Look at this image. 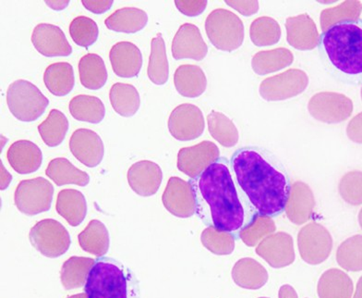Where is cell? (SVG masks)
Segmentation results:
<instances>
[{"instance_id": "6", "label": "cell", "mask_w": 362, "mask_h": 298, "mask_svg": "<svg viewBox=\"0 0 362 298\" xmlns=\"http://www.w3.org/2000/svg\"><path fill=\"white\" fill-rule=\"evenodd\" d=\"M205 31L217 50L232 52L241 47L244 40L243 21L233 12L218 8L208 15Z\"/></svg>"}, {"instance_id": "55", "label": "cell", "mask_w": 362, "mask_h": 298, "mask_svg": "<svg viewBox=\"0 0 362 298\" xmlns=\"http://www.w3.org/2000/svg\"><path fill=\"white\" fill-rule=\"evenodd\" d=\"M358 224H360V227L362 229V209L361 210L360 213H358Z\"/></svg>"}, {"instance_id": "57", "label": "cell", "mask_w": 362, "mask_h": 298, "mask_svg": "<svg viewBox=\"0 0 362 298\" xmlns=\"http://www.w3.org/2000/svg\"><path fill=\"white\" fill-rule=\"evenodd\" d=\"M260 298H267V297H260Z\"/></svg>"}, {"instance_id": "17", "label": "cell", "mask_w": 362, "mask_h": 298, "mask_svg": "<svg viewBox=\"0 0 362 298\" xmlns=\"http://www.w3.org/2000/svg\"><path fill=\"white\" fill-rule=\"evenodd\" d=\"M32 43L41 55L48 58L68 57L72 53V47L64 32L54 24H38L33 32Z\"/></svg>"}, {"instance_id": "21", "label": "cell", "mask_w": 362, "mask_h": 298, "mask_svg": "<svg viewBox=\"0 0 362 298\" xmlns=\"http://www.w3.org/2000/svg\"><path fill=\"white\" fill-rule=\"evenodd\" d=\"M315 207V195L310 186L303 182L294 183L285 207L289 221L296 225L306 224L312 218Z\"/></svg>"}, {"instance_id": "49", "label": "cell", "mask_w": 362, "mask_h": 298, "mask_svg": "<svg viewBox=\"0 0 362 298\" xmlns=\"http://www.w3.org/2000/svg\"><path fill=\"white\" fill-rule=\"evenodd\" d=\"M229 7L233 8L244 16H252L259 11L258 1H226Z\"/></svg>"}, {"instance_id": "47", "label": "cell", "mask_w": 362, "mask_h": 298, "mask_svg": "<svg viewBox=\"0 0 362 298\" xmlns=\"http://www.w3.org/2000/svg\"><path fill=\"white\" fill-rule=\"evenodd\" d=\"M175 5L181 13L189 17H196L203 13L207 7V1H184L176 0Z\"/></svg>"}, {"instance_id": "2", "label": "cell", "mask_w": 362, "mask_h": 298, "mask_svg": "<svg viewBox=\"0 0 362 298\" xmlns=\"http://www.w3.org/2000/svg\"><path fill=\"white\" fill-rule=\"evenodd\" d=\"M196 213L207 227L220 231H240L245 210L232 179L228 159H219L197 178L191 180Z\"/></svg>"}, {"instance_id": "11", "label": "cell", "mask_w": 362, "mask_h": 298, "mask_svg": "<svg viewBox=\"0 0 362 298\" xmlns=\"http://www.w3.org/2000/svg\"><path fill=\"white\" fill-rule=\"evenodd\" d=\"M353 102L348 96L334 92H322L313 96L308 110L313 118L325 123L345 122L353 113Z\"/></svg>"}, {"instance_id": "32", "label": "cell", "mask_w": 362, "mask_h": 298, "mask_svg": "<svg viewBox=\"0 0 362 298\" xmlns=\"http://www.w3.org/2000/svg\"><path fill=\"white\" fill-rule=\"evenodd\" d=\"M79 75L81 84L90 90L101 89L108 77L104 60L93 53L87 54L80 59Z\"/></svg>"}, {"instance_id": "43", "label": "cell", "mask_w": 362, "mask_h": 298, "mask_svg": "<svg viewBox=\"0 0 362 298\" xmlns=\"http://www.w3.org/2000/svg\"><path fill=\"white\" fill-rule=\"evenodd\" d=\"M202 243L208 251L218 256L230 255L235 249V237L229 231L208 227L202 233Z\"/></svg>"}, {"instance_id": "29", "label": "cell", "mask_w": 362, "mask_h": 298, "mask_svg": "<svg viewBox=\"0 0 362 298\" xmlns=\"http://www.w3.org/2000/svg\"><path fill=\"white\" fill-rule=\"evenodd\" d=\"M44 83L48 91L56 96H65L74 89V68L68 62L53 63L45 69Z\"/></svg>"}, {"instance_id": "44", "label": "cell", "mask_w": 362, "mask_h": 298, "mask_svg": "<svg viewBox=\"0 0 362 298\" xmlns=\"http://www.w3.org/2000/svg\"><path fill=\"white\" fill-rule=\"evenodd\" d=\"M69 35L79 47H89L98 41L99 28L98 23L90 18L78 16L69 25Z\"/></svg>"}, {"instance_id": "20", "label": "cell", "mask_w": 362, "mask_h": 298, "mask_svg": "<svg viewBox=\"0 0 362 298\" xmlns=\"http://www.w3.org/2000/svg\"><path fill=\"white\" fill-rule=\"evenodd\" d=\"M286 39L298 50H312L319 46L320 34L312 18L306 13L289 17L286 22Z\"/></svg>"}, {"instance_id": "4", "label": "cell", "mask_w": 362, "mask_h": 298, "mask_svg": "<svg viewBox=\"0 0 362 298\" xmlns=\"http://www.w3.org/2000/svg\"><path fill=\"white\" fill-rule=\"evenodd\" d=\"M329 62L343 74H362V28L357 23L331 27L321 36Z\"/></svg>"}, {"instance_id": "30", "label": "cell", "mask_w": 362, "mask_h": 298, "mask_svg": "<svg viewBox=\"0 0 362 298\" xmlns=\"http://www.w3.org/2000/svg\"><path fill=\"white\" fill-rule=\"evenodd\" d=\"M317 292L320 298H351L353 282L342 270L330 269L322 273Z\"/></svg>"}, {"instance_id": "31", "label": "cell", "mask_w": 362, "mask_h": 298, "mask_svg": "<svg viewBox=\"0 0 362 298\" xmlns=\"http://www.w3.org/2000/svg\"><path fill=\"white\" fill-rule=\"evenodd\" d=\"M81 248L100 258L107 254L110 239L107 227L100 221L93 219L78 236Z\"/></svg>"}, {"instance_id": "28", "label": "cell", "mask_w": 362, "mask_h": 298, "mask_svg": "<svg viewBox=\"0 0 362 298\" xmlns=\"http://www.w3.org/2000/svg\"><path fill=\"white\" fill-rule=\"evenodd\" d=\"M45 174L57 186L76 185L83 188L90 183L89 174L75 167L65 158L52 159L48 164Z\"/></svg>"}, {"instance_id": "3", "label": "cell", "mask_w": 362, "mask_h": 298, "mask_svg": "<svg viewBox=\"0 0 362 298\" xmlns=\"http://www.w3.org/2000/svg\"><path fill=\"white\" fill-rule=\"evenodd\" d=\"M87 298H141L140 284L129 268L112 258H96L87 275Z\"/></svg>"}, {"instance_id": "51", "label": "cell", "mask_w": 362, "mask_h": 298, "mask_svg": "<svg viewBox=\"0 0 362 298\" xmlns=\"http://www.w3.org/2000/svg\"><path fill=\"white\" fill-rule=\"evenodd\" d=\"M279 298H298L297 292L291 285H285L280 288Z\"/></svg>"}, {"instance_id": "46", "label": "cell", "mask_w": 362, "mask_h": 298, "mask_svg": "<svg viewBox=\"0 0 362 298\" xmlns=\"http://www.w3.org/2000/svg\"><path fill=\"white\" fill-rule=\"evenodd\" d=\"M95 260H90L86 258L74 257L64 264L63 267V282L66 285H74L76 282L75 276L80 277L81 281L86 285L87 275H88L90 267L95 263Z\"/></svg>"}, {"instance_id": "39", "label": "cell", "mask_w": 362, "mask_h": 298, "mask_svg": "<svg viewBox=\"0 0 362 298\" xmlns=\"http://www.w3.org/2000/svg\"><path fill=\"white\" fill-rule=\"evenodd\" d=\"M208 128L214 139L223 147H232L238 142V131L236 125L228 116L217 111H211L207 116Z\"/></svg>"}, {"instance_id": "18", "label": "cell", "mask_w": 362, "mask_h": 298, "mask_svg": "<svg viewBox=\"0 0 362 298\" xmlns=\"http://www.w3.org/2000/svg\"><path fill=\"white\" fill-rule=\"evenodd\" d=\"M208 47L200 29L194 24H182L172 42V55L177 60L192 59L200 62L206 57Z\"/></svg>"}, {"instance_id": "25", "label": "cell", "mask_w": 362, "mask_h": 298, "mask_svg": "<svg viewBox=\"0 0 362 298\" xmlns=\"http://www.w3.org/2000/svg\"><path fill=\"white\" fill-rule=\"evenodd\" d=\"M174 84L181 96L195 98L206 90L207 79L199 66L186 64L180 66L175 71Z\"/></svg>"}, {"instance_id": "45", "label": "cell", "mask_w": 362, "mask_h": 298, "mask_svg": "<svg viewBox=\"0 0 362 298\" xmlns=\"http://www.w3.org/2000/svg\"><path fill=\"white\" fill-rule=\"evenodd\" d=\"M341 197L352 206L362 204V171H353L345 174L339 186Z\"/></svg>"}, {"instance_id": "52", "label": "cell", "mask_w": 362, "mask_h": 298, "mask_svg": "<svg viewBox=\"0 0 362 298\" xmlns=\"http://www.w3.org/2000/svg\"><path fill=\"white\" fill-rule=\"evenodd\" d=\"M12 176L10 173L4 167V164L1 162V190H6L8 186L11 185Z\"/></svg>"}, {"instance_id": "22", "label": "cell", "mask_w": 362, "mask_h": 298, "mask_svg": "<svg viewBox=\"0 0 362 298\" xmlns=\"http://www.w3.org/2000/svg\"><path fill=\"white\" fill-rule=\"evenodd\" d=\"M110 59L115 74L122 78L137 76L143 67V54L132 42H119L114 45Z\"/></svg>"}, {"instance_id": "53", "label": "cell", "mask_w": 362, "mask_h": 298, "mask_svg": "<svg viewBox=\"0 0 362 298\" xmlns=\"http://www.w3.org/2000/svg\"><path fill=\"white\" fill-rule=\"evenodd\" d=\"M45 2L48 7L57 11L65 10L69 4V1H68V0H65V1H49V0H47V1Z\"/></svg>"}, {"instance_id": "34", "label": "cell", "mask_w": 362, "mask_h": 298, "mask_svg": "<svg viewBox=\"0 0 362 298\" xmlns=\"http://www.w3.org/2000/svg\"><path fill=\"white\" fill-rule=\"evenodd\" d=\"M148 77L156 86H163L170 77V64L167 57V50L162 34L152 39L151 55L147 69Z\"/></svg>"}, {"instance_id": "54", "label": "cell", "mask_w": 362, "mask_h": 298, "mask_svg": "<svg viewBox=\"0 0 362 298\" xmlns=\"http://www.w3.org/2000/svg\"><path fill=\"white\" fill-rule=\"evenodd\" d=\"M354 298H362V277L358 282L357 291H356Z\"/></svg>"}, {"instance_id": "19", "label": "cell", "mask_w": 362, "mask_h": 298, "mask_svg": "<svg viewBox=\"0 0 362 298\" xmlns=\"http://www.w3.org/2000/svg\"><path fill=\"white\" fill-rule=\"evenodd\" d=\"M163 173L156 162L141 161L136 162L128 171L129 186L136 194L148 197L156 195L161 186Z\"/></svg>"}, {"instance_id": "14", "label": "cell", "mask_w": 362, "mask_h": 298, "mask_svg": "<svg viewBox=\"0 0 362 298\" xmlns=\"http://www.w3.org/2000/svg\"><path fill=\"white\" fill-rule=\"evenodd\" d=\"M168 212L179 218H189L196 213V202L191 183L179 177H171L162 195Z\"/></svg>"}, {"instance_id": "50", "label": "cell", "mask_w": 362, "mask_h": 298, "mask_svg": "<svg viewBox=\"0 0 362 298\" xmlns=\"http://www.w3.org/2000/svg\"><path fill=\"white\" fill-rule=\"evenodd\" d=\"M83 7L87 11L93 12L95 14H103L110 10L113 6L112 0H101V1H93V0H83Z\"/></svg>"}, {"instance_id": "10", "label": "cell", "mask_w": 362, "mask_h": 298, "mask_svg": "<svg viewBox=\"0 0 362 298\" xmlns=\"http://www.w3.org/2000/svg\"><path fill=\"white\" fill-rule=\"evenodd\" d=\"M308 84L309 77L305 71L291 69L262 81L259 92L264 101H282L300 95Z\"/></svg>"}, {"instance_id": "5", "label": "cell", "mask_w": 362, "mask_h": 298, "mask_svg": "<svg viewBox=\"0 0 362 298\" xmlns=\"http://www.w3.org/2000/svg\"><path fill=\"white\" fill-rule=\"evenodd\" d=\"M7 103L15 118L21 122H31L43 115L49 101L34 84L21 79L8 86Z\"/></svg>"}, {"instance_id": "15", "label": "cell", "mask_w": 362, "mask_h": 298, "mask_svg": "<svg viewBox=\"0 0 362 298\" xmlns=\"http://www.w3.org/2000/svg\"><path fill=\"white\" fill-rule=\"evenodd\" d=\"M256 253L271 267L276 269L288 267L295 260L293 239L291 234L284 231L272 234L259 243Z\"/></svg>"}, {"instance_id": "33", "label": "cell", "mask_w": 362, "mask_h": 298, "mask_svg": "<svg viewBox=\"0 0 362 298\" xmlns=\"http://www.w3.org/2000/svg\"><path fill=\"white\" fill-rule=\"evenodd\" d=\"M110 103L120 116H134L141 106V98L136 87L129 84L116 83L110 92Z\"/></svg>"}, {"instance_id": "7", "label": "cell", "mask_w": 362, "mask_h": 298, "mask_svg": "<svg viewBox=\"0 0 362 298\" xmlns=\"http://www.w3.org/2000/svg\"><path fill=\"white\" fill-rule=\"evenodd\" d=\"M53 195L52 183L43 177H37L22 180L18 185L14 202L23 214L35 216L50 210Z\"/></svg>"}, {"instance_id": "23", "label": "cell", "mask_w": 362, "mask_h": 298, "mask_svg": "<svg viewBox=\"0 0 362 298\" xmlns=\"http://www.w3.org/2000/svg\"><path fill=\"white\" fill-rule=\"evenodd\" d=\"M8 164L19 174L35 173L41 167L43 154L37 144L28 140L16 141L8 150Z\"/></svg>"}, {"instance_id": "12", "label": "cell", "mask_w": 362, "mask_h": 298, "mask_svg": "<svg viewBox=\"0 0 362 298\" xmlns=\"http://www.w3.org/2000/svg\"><path fill=\"white\" fill-rule=\"evenodd\" d=\"M205 122L200 108L192 104H181L172 111L168 119V130L180 141L197 139L204 134Z\"/></svg>"}, {"instance_id": "1", "label": "cell", "mask_w": 362, "mask_h": 298, "mask_svg": "<svg viewBox=\"0 0 362 298\" xmlns=\"http://www.w3.org/2000/svg\"><path fill=\"white\" fill-rule=\"evenodd\" d=\"M231 164L238 185L259 214H281L291 188L286 171L267 153L252 147L237 150Z\"/></svg>"}, {"instance_id": "8", "label": "cell", "mask_w": 362, "mask_h": 298, "mask_svg": "<svg viewBox=\"0 0 362 298\" xmlns=\"http://www.w3.org/2000/svg\"><path fill=\"white\" fill-rule=\"evenodd\" d=\"M30 242L48 258H57L69 251L71 240L67 229L56 219L38 222L29 234Z\"/></svg>"}, {"instance_id": "56", "label": "cell", "mask_w": 362, "mask_h": 298, "mask_svg": "<svg viewBox=\"0 0 362 298\" xmlns=\"http://www.w3.org/2000/svg\"><path fill=\"white\" fill-rule=\"evenodd\" d=\"M361 98H362V87H361Z\"/></svg>"}, {"instance_id": "38", "label": "cell", "mask_w": 362, "mask_h": 298, "mask_svg": "<svg viewBox=\"0 0 362 298\" xmlns=\"http://www.w3.org/2000/svg\"><path fill=\"white\" fill-rule=\"evenodd\" d=\"M69 127V120L65 114L59 110H52L47 120L38 126V132L47 147H56L64 141Z\"/></svg>"}, {"instance_id": "41", "label": "cell", "mask_w": 362, "mask_h": 298, "mask_svg": "<svg viewBox=\"0 0 362 298\" xmlns=\"http://www.w3.org/2000/svg\"><path fill=\"white\" fill-rule=\"evenodd\" d=\"M250 35L255 46H273L279 43L281 38V28L273 18L261 17L253 21L250 25Z\"/></svg>"}, {"instance_id": "42", "label": "cell", "mask_w": 362, "mask_h": 298, "mask_svg": "<svg viewBox=\"0 0 362 298\" xmlns=\"http://www.w3.org/2000/svg\"><path fill=\"white\" fill-rule=\"evenodd\" d=\"M337 260L340 267L349 272L362 270V236L357 234L344 241L337 248Z\"/></svg>"}, {"instance_id": "35", "label": "cell", "mask_w": 362, "mask_h": 298, "mask_svg": "<svg viewBox=\"0 0 362 298\" xmlns=\"http://www.w3.org/2000/svg\"><path fill=\"white\" fill-rule=\"evenodd\" d=\"M294 56L286 48L260 51L252 60L253 71L259 75H267L282 70L293 63Z\"/></svg>"}, {"instance_id": "48", "label": "cell", "mask_w": 362, "mask_h": 298, "mask_svg": "<svg viewBox=\"0 0 362 298\" xmlns=\"http://www.w3.org/2000/svg\"><path fill=\"white\" fill-rule=\"evenodd\" d=\"M346 134L353 142L362 144V113H358L349 122Z\"/></svg>"}, {"instance_id": "27", "label": "cell", "mask_w": 362, "mask_h": 298, "mask_svg": "<svg viewBox=\"0 0 362 298\" xmlns=\"http://www.w3.org/2000/svg\"><path fill=\"white\" fill-rule=\"evenodd\" d=\"M148 23L146 11L138 8H122L111 14L105 21V26L111 31L135 34L141 31Z\"/></svg>"}, {"instance_id": "13", "label": "cell", "mask_w": 362, "mask_h": 298, "mask_svg": "<svg viewBox=\"0 0 362 298\" xmlns=\"http://www.w3.org/2000/svg\"><path fill=\"white\" fill-rule=\"evenodd\" d=\"M220 151L216 144L210 141L196 144V146L183 147L177 154V168L191 177L197 178L211 165L218 161Z\"/></svg>"}, {"instance_id": "26", "label": "cell", "mask_w": 362, "mask_h": 298, "mask_svg": "<svg viewBox=\"0 0 362 298\" xmlns=\"http://www.w3.org/2000/svg\"><path fill=\"white\" fill-rule=\"evenodd\" d=\"M232 278L238 287L249 290H257L268 281L267 269L258 261L244 258L237 261L232 270Z\"/></svg>"}, {"instance_id": "40", "label": "cell", "mask_w": 362, "mask_h": 298, "mask_svg": "<svg viewBox=\"0 0 362 298\" xmlns=\"http://www.w3.org/2000/svg\"><path fill=\"white\" fill-rule=\"evenodd\" d=\"M276 230V224L271 217L255 213L249 224L241 229L238 236L245 245L253 248Z\"/></svg>"}, {"instance_id": "9", "label": "cell", "mask_w": 362, "mask_h": 298, "mask_svg": "<svg viewBox=\"0 0 362 298\" xmlns=\"http://www.w3.org/2000/svg\"><path fill=\"white\" fill-rule=\"evenodd\" d=\"M298 246L300 257L306 263L319 265L330 256L333 239L327 228L312 222L301 228L298 236Z\"/></svg>"}, {"instance_id": "37", "label": "cell", "mask_w": 362, "mask_h": 298, "mask_svg": "<svg viewBox=\"0 0 362 298\" xmlns=\"http://www.w3.org/2000/svg\"><path fill=\"white\" fill-rule=\"evenodd\" d=\"M362 12L360 1H345L337 7L327 8L321 13V27L322 32H327L331 27L343 23H357Z\"/></svg>"}, {"instance_id": "24", "label": "cell", "mask_w": 362, "mask_h": 298, "mask_svg": "<svg viewBox=\"0 0 362 298\" xmlns=\"http://www.w3.org/2000/svg\"><path fill=\"white\" fill-rule=\"evenodd\" d=\"M56 209L71 227H79L87 214L86 197L75 189H64L57 195Z\"/></svg>"}, {"instance_id": "36", "label": "cell", "mask_w": 362, "mask_h": 298, "mask_svg": "<svg viewBox=\"0 0 362 298\" xmlns=\"http://www.w3.org/2000/svg\"><path fill=\"white\" fill-rule=\"evenodd\" d=\"M69 113L79 122L100 123L105 116V108L100 98L79 95L69 102Z\"/></svg>"}, {"instance_id": "16", "label": "cell", "mask_w": 362, "mask_h": 298, "mask_svg": "<svg viewBox=\"0 0 362 298\" xmlns=\"http://www.w3.org/2000/svg\"><path fill=\"white\" fill-rule=\"evenodd\" d=\"M69 149L81 164L88 168L98 166L105 155L101 137L98 132L89 129H78L72 134Z\"/></svg>"}]
</instances>
